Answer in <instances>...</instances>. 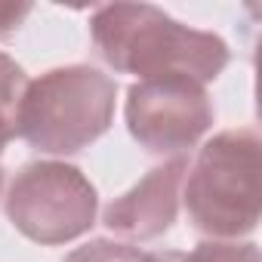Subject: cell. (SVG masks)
<instances>
[{
	"label": "cell",
	"instance_id": "1",
	"mask_svg": "<svg viewBox=\"0 0 262 262\" xmlns=\"http://www.w3.org/2000/svg\"><path fill=\"white\" fill-rule=\"evenodd\" d=\"M96 56L117 74L188 77L198 83L216 80L231 53L219 34L188 28L148 4L99 7L90 19Z\"/></svg>",
	"mask_w": 262,
	"mask_h": 262
},
{
	"label": "cell",
	"instance_id": "2",
	"mask_svg": "<svg viewBox=\"0 0 262 262\" xmlns=\"http://www.w3.org/2000/svg\"><path fill=\"white\" fill-rule=\"evenodd\" d=\"M117 83L90 68L68 65L28 80L16 133L43 155H74L96 142L114 120Z\"/></svg>",
	"mask_w": 262,
	"mask_h": 262
},
{
	"label": "cell",
	"instance_id": "3",
	"mask_svg": "<svg viewBox=\"0 0 262 262\" xmlns=\"http://www.w3.org/2000/svg\"><path fill=\"white\" fill-rule=\"evenodd\" d=\"M191 225L210 237H241L259 222V136L250 126L213 136L182 182Z\"/></svg>",
	"mask_w": 262,
	"mask_h": 262
},
{
	"label": "cell",
	"instance_id": "4",
	"mask_svg": "<svg viewBox=\"0 0 262 262\" xmlns=\"http://www.w3.org/2000/svg\"><path fill=\"white\" fill-rule=\"evenodd\" d=\"M96 210L99 198L90 179L77 167L59 161L22 167L7 191L10 222L43 247L86 234L96 222Z\"/></svg>",
	"mask_w": 262,
	"mask_h": 262
},
{
	"label": "cell",
	"instance_id": "5",
	"mask_svg": "<svg viewBox=\"0 0 262 262\" xmlns=\"http://www.w3.org/2000/svg\"><path fill=\"white\" fill-rule=\"evenodd\" d=\"M126 126L145 151L179 158L213 126V102L188 77L139 80L126 93Z\"/></svg>",
	"mask_w": 262,
	"mask_h": 262
},
{
	"label": "cell",
	"instance_id": "6",
	"mask_svg": "<svg viewBox=\"0 0 262 262\" xmlns=\"http://www.w3.org/2000/svg\"><path fill=\"white\" fill-rule=\"evenodd\" d=\"M185 173H188L185 158H173L155 167L139 185H133L126 194H120L105 207L102 216L105 228L126 241H151L170 231V225L179 216Z\"/></svg>",
	"mask_w": 262,
	"mask_h": 262
},
{
	"label": "cell",
	"instance_id": "7",
	"mask_svg": "<svg viewBox=\"0 0 262 262\" xmlns=\"http://www.w3.org/2000/svg\"><path fill=\"white\" fill-rule=\"evenodd\" d=\"M25 86H28L25 71L10 56L0 53V120H7L10 126H16V120H19V105H22Z\"/></svg>",
	"mask_w": 262,
	"mask_h": 262
},
{
	"label": "cell",
	"instance_id": "8",
	"mask_svg": "<svg viewBox=\"0 0 262 262\" xmlns=\"http://www.w3.org/2000/svg\"><path fill=\"white\" fill-rule=\"evenodd\" d=\"M182 262H259L256 244H237V241H207L194 247Z\"/></svg>",
	"mask_w": 262,
	"mask_h": 262
},
{
	"label": "cell",
	"instance_id": "9",
	"mask_svg": "<svg viewBox=\"0 0 262 262\" xmlns=\"http://www.w3.org/2000/svg\"><path fill=\"white\" fill-rule=\"evenodd\" d=\"M139 250L129 247V244H120V241H90L83 247H77L74 253L65 256V262H139Z\"/></svg>",
	"mask_w": 262,
	"mask_h": 262
},
{
	"label": "cell",
	"instance_id": "10",
	"mask_svg": "<svg viewBox=\"0 0 262 262\" xmlns=\"http://www.w3.org/2000/svg\"><path fill=\"white\" fill-rule=\"evenodd\" d=\"M28 16H31V4H0V40L13 37Z\"/></svg>",
	"mask_w": 262,
	"mask_h": 262
},
{
	"label": "cell",
	"instance_id": "11",
	"mask_svg": "<svg viewBox=\"0 0 262 262\" xmlns=\"http://www.w3.org/2000/svg\"><path fill=\"white\" fill-rule=\"evenodd\" d=\"M185 253H176V250H158V253H142L139 262H182Z\"/></svg>",
	"mask_w": 262,
	"mask_h": 262
},
{
	"label": "cell",
	"instance_id": "12",
	"mask_svg": "<svg viewBox=\"0 0 262 262\" xmlns=\"http://www.w3.org/2000/svg\"><path fill=\"white\" fill-rule=\"evenodd\" d=\"M13 136H16V126H10L7 120H0V151L10 145ZM0 188H4V167H0Z\"/></svg>",
	"mask_w": 262,
	"mask_h": 262
}]
</instances>
